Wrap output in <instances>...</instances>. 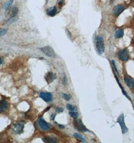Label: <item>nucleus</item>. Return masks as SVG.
<instances>
[{
	"instance_id": "obj_5",
	"label": "nucleus",
	"mask_w": 134,
	"mask_h": 143,
	"mask_svg": "<svg viewBox=\"0 0 134 143\" xmlns=\"http://www.w3.org/2000/svg\"><path fill=\"white\" fill-rule=\"evenodd\" d=\"M119 58L123 61H127L129 58V53L127 49H122L118 53Z\"/></svg>"
},
{
	"instance_id": "obj_30",
	"label": "nucleus",
	"mask_w": 134,
	"mask_h": 143,
	"mask_svg": "<svg viewBox=\"0 0 134 143\" xmlns=\"http://www.w3.org/2000/svg\"><path fill=\"white\" fill-rule=\"evenodd\" d=\"M2 63V58L0 57V65H1Z\"/></svg>"
},
{
	"instance_id": "obj_1",
	"label": "nucleus",
	"mask_w": 134,
	"mask_h": 143,
	"mask_svg": "<svg viewBox=\"0 0 134 143\" xmlns=\"http://www.w3.org/2000/svg\"><path fill=\"white\" fill-rule=\"evenodd\" d=\"M96 48L97 53L99 55L103 53L104 51L105 46L104 40L101 36H97L95 39Z\"/></svg>"
},
{
	"instance_id": "obj_26",
	"label": "nucleus",
	"mask_w": 134,
	"mask_h": 143,
	"mask_svg": "<svg viewBox=\"0 0 134 143\" xmlns=\"http://www.w3.org/2000/svg\"><path fill=\"white\" fill-rule=\"evenodd\" d=\"M67 79L66 77L65 76L64 78V79H63V83H64V84H66L67 83Z\"/></svg>"
},
{
	"instance_id": "obj_15",
	"label": "nucleus",
	"mask_w": 134,
	"mask_h": 143,
	"mask_svg": "<svg viewBox=\"0 0 134 143\" xmlns=\"http://www.w3.org/2000/svg\"><path fill=\"white\" fill-rule=\"evenodd\" d=\"M18 13V9L17 7H14L10 11V15L12 18L15 17Z\"/></svg>"
},
{
	"instance_id": "obj_8",
	"label": "nucleus",
	"mask_w": 134,
	"mask_h": 143,
	"mask_svg": "<svg viewBox=\"0 0 134 143\" xmlns=\"http://www.w3.org/2000/svg\"><path fill=\"white\" fill-rule=\"evenodd\" d=\"M125 10V7L120 5L115 6L113 9V13L115 16H119Z\"/></svg>"
},
{
	"instance_id": "obj_12",
	"label": "nucleus",
	"mask_w": 134,
	"mask_h": 143,
	"mask_svg": "<svg viewBox=\"0 0 134 143\" xmlns=\"http://www.w3.org/2000/svg\"><path fill=\"white\" fill-rule=\"evenodd\" d=\"M125 82L127 86L130 88H133L134 87V80L131 77H127L125 78Z\"/></svg>"
},
{
	"instance_id": "obj_20",
	"label": "nucleus",
	"mask_w": 134,
	"mask_h": 143,
	"mask_svg": "<svg viewBox=\"0 0 134 143\" xmlns=\"http://www.w3.org/2000/svg\"><path fill=\"white\" fill-rule=\"evenodd\" d=\"M67 108L69 110H71V111H75V110H76L77 109V107L76 106H72L70 104H68L67 105Z\"/></svg>"
},
{
	"instance_id": "obj_17",
	"label": "nucleus",
	"mask_w": 134,
	"mask_h": 143,
	"mask_svg": "<svg viewBox=\"0 0 134 143\" xmlns=\"http://www.w3.org/2000/svg\"><path fill=\"white\" fill-rule=\"evenodd\" d=\"M124 30L123 29H119L115 32V36L116 38H119L124 36Z\"/></svg>"
},
{
	"instance_id": "obj_28",
	"label": "nucleus",
	"mask_w": 134,
	"mask_h": 143,
	"mask_svg": "<svg viewBox=\"0 0 134 143\" xmlns=\"http://www.w3.org/2000/svg\"><path fill=\"white\" fill-rule=\"evenodd\" d=\"M55 116H56V115H52V116H51V119L52 120H55Z\"/></svg>"
},
{
	"instance_id": "obj_9",
	"label": "nucleus",
	"mask_w": 134,
	"mask_h": 143,
	"mask_svg": "<svg viewBox=\"0 0 134 143\" xmlns=\"http://www.w3.org/2000/svg\"><path fill=\"white\" fill-rule=\"evenodd\" d=\"M40 97H41L43 100L46 102H50L52 99V95L50 92H42L40 93Z\"/></svg>"
},
{
	"instance_id": "obj_4",
	"label": "nucleus",
	"mask_w": 134,
	"mask_h": 143,
	"mask_svg": "<svg viewBox=\"0 0 134 143\" xmlns=\"http://www.w3.org/2000/svg\"><path fill=\"white\" fill-rule=\"evenodd\" d=\"M74 125L75 127L79 132H85L89 131L87 127L83 124L81 120H76L74 121Z\"/></svg>"
},
{
	"instance_id": "obj_25",
	"label": "nucleus",
	"mask_w": 134,
	"mask_h": 143,
	"mask_svg": "<svg viewBox=\"0 0 134 143\" xmlns=\"http://www.w3.org/2000/svg\"><path fill=\"white\" fill-rule=\"evenodd\" d=\"M112 63H113V66H114V68H115V71L117 72V73L118 74V72L117 70V68H116V66H115V62L114 60H113V61H112Z\"/></svg>"
},
{
	"instance_id": "obj_2",
	"label": "nucleus",
	"mask_w": 134,
	"mask_h": 143,
	"mask_svg": "<svg viewBox=\"0 0 134 143\" xmlns=\"http://www.w3.org/2000/svg\"><path fill=\"white\" fill-rule=\"evenodd\" d=\"M117 122L119 124L121 127V130L122 134H125L126 133H127L128 129L127 127V126L125 125V120H124V115L123 113L121 114L117 118Z\"/></svg>"
},
{
	"instance_id": "obj_18",
	"label": "nucleus",
	"mask_w": 134,
	"mask_h": 143,
	"mask_svg": "<svg viewBox=\"0 0 134 143\" xmlns=\"http://www.w3.org/2000/svg\"><path fill=\"white\" fill-rule=\"evenodd\" d=\"M73 136H74V137H75L77 139H78L81 140V141H82V142H86V141H85V139L83 138V137L81 136L80 134H79L75 133V134H74L73 135Z\"/></svg>"
},
{
	"instance_id": "obj_22",
	"label": "nucleus",
	"mask_w": 134,
	"mask_h": 143,
	"mask_svg": "<svg viewBox=\"0 0 134 143\" xmlns=\"http://www.w3.org/2000/svg\"><path fill=\"white\" fill-rule=\"evenodd\" d=\"M7 32V30L4 29H0V37L5 35Z\"/></svg>"
},
{
	"instance_id": "obj_29",
	"label": "nucleus",
	"mask_w": 134,
	"mask_h": 143,
	"mask_svg": "<svg viewBox=\"0 0 134 143\" xmlns=\"http://www.w3.org/2000/svg\"><path fill=\"white\" fill-rule=\"evenodd\" d=\"M58 127L60 128H64L65 127L64 125H58Z\"/></svg>"
},
{
	"instance_id": "obj_24",
	"label": "nucleus",
	"mask_w": 134,
	"mask_h": 143,
	"mask_svg": "<svg viewBox=\"0 0 134 143\" xmlns=\"http://www.w3.org/2000/svg\"><path fill=\"white\" fill-rule=\"evenodd\" d=\"M56 110H57V111L58 112H63V111H64V109H63V108H62L58 107V108H57Z\"/></svg>"
},
{
	"instance_id": "obj_6",
	"label": "nucleus",
	"mask_w": 134,
	"mask_h": 143,
	"mask_svg": "<svg viewBox=\"0 0 134 143\" xmlns=\"http://www.w3.org/2000/svg\"><path fill=\"white\" fill-rule=\"evenodd\" d=\"M24 126V123H23V122L21 121L16 123L13 126V129L16 133L20 134L23 132Z\"/></svg>"
},
{
	"instance_id": "obj_19",
	"label": "nucleus",
	"mask_w": 134,
	"mask_h": 143,
	"mask_svg": "<svg viewBox=\"0 0 134 143\" xmlns=\"http://www.w3.org/2000/svg\"><path fill=\"white\" fill-rule=\"evenodd\" d=\"M69 115L72 118H73L74 119H76L79 117V114L76 112H74V111L69 112Z\"/></svg>"
},
{
	"instance_id": "obj_11",
	"label": "nucleus",
	"mask_w": 134,
	"mask_h": 143,
	"mask_svg": "<svg viewBox=\"0 0 134 143\" xmlns=\"http://www.w3.org/2000/svg\"><path fill=\"white\" fill-rule=\"evenodd\" d=\"M57 12V9L56 7H51L47 9L46 14L48 16L50 17H54Z\"/></svg>"
},
{
	"instance_id": "obj_13",
	"label": "nucleus",
	"mask_w": 134,
	"mask_h": 143,
	"mask_svg": "<svg viewBox=\"0 0 134 143\" xmlns=\"http://www.w3.org/2000/svg\"><path fill=\"white\" fill-rule=\"evenodd\" d=\"M43 141L45 143H54L57 142V140L55 137H46L43 139Z\"/></svg>"
},
{
	"instance_id": "obj_27",
	"label": "nucleus",
	"mask_w": 134,
	"mask_h": 143,
	"mask_svg": "<svg viewBox=\"0 0 134 143\" xmlns=\"http://www.w3.org/2000/svg\"><path fill=\"white\" fill-rule=\"evenodd\" d=\"M63 0H60V1H59V3H58V5L59 6H62V5H63Z\"/></svg>"
},
{
	"instance_id": "obj_23",
	"label": "nucleus",
	"mask_w": 134,
	"mask_h": 143,
	"mask_svg": "<svg viewBox=\"0 0 134 143\" xmlns=\"http://www.w3.org/2000/svg\"><path fill=\"white\" fill-rule=\"evenodd\" d=\"M66 33L67 36L68 37V38H69L70 39H71L72 36V35H71L70 32L69 31V30H68V29H66Z\"/></svg>"
},
{
	"instance_id": "obj_21",
	"label": "nucleus",
	"mask_w": 134,
	"mask_h": 143,
	"mask_svg": "<svg viewBox=\"0 0 134 143\" xmlns=\"http://www.w3.org/2000/svg\"><path fill=\"white\" fill-rule=\"evenodd\" d=\"M63 97L67 101H69L71 99V96L66 93H63L62 94Z\"/></svg>"
},
{
	"instance_id": "obj_3",
	"label": "nucleus",
	"mask_w": 134,
	"mask_h": 143,
	"mask_svg": "<svg viewBox=\"0 0 134 143\" xmlns=\"http://www.w3.org/2000/svg\"><path fill=\"white\" fill-rule=\"evenodd\" d=\"M40 50L45 54L46 55L50 57L55 58L56 56V54L55 53L54 49L50 46H46L44 47L40 48Z\"/></svg>"
},
{
	"instance_id": "obj_16",
	"label": "nucleus",
	"mask_w": 134,
	"mask_h": 143,
	"mask_svg": "<svg viewBox=\"0 0 134 143\" xmlns=\"http://www.w3.org/2000/svg\"><path fill=\"white\" fill-rule=\"evenodd\" d=\"M13 0H10L8 2H6L4 5H3V9L5 10H8L9 9L11 6H12V4H13Z\"/></svg>"
},
{
	"instance_id": "obj_14",
	"label": "nucleus",
	"mask_w": 134,
	"mask_h": 143,
	"mask_svg": "<svg viewBox=\"0 0 134 143\" xmlns=\"http://www.w3.org/2000/svg\"><path fill=\"white\" fill-rule=\"evenodd\" d=\"M8 107L7 103L4 101L2 100L0 101V112H2L5 111Z\"/></svg>"
},
{
	"instance_id": "obj_10",
	"label": "nucleus",
	"mask_w": 134,
	"mask_h": 143,
	"mask_svg": "<svg viewBox=\"0 0 134 143\" xmlns=\"http://www.w3.org/2000/svg\"><path fill=\"white\" fill-rule=\"evenodd\" d=\"M38 124L41 128L44 131H48L50 130V127L47 123L42 119L40 118L38 121Z\"/></svg>"
},
{
	"instance_id": "obj_7",
	"label": "nucleus",
	"mask_w": 134,
	"mask_h": 143,
	"mask_svg": "<svg viewBox=\"0 0 134 143\" xmlns=\"http://www.w3.org/2000/svg\"><path fill=\"white\" fill-rule=\"evenodd\" d=\"M46 82L49 84L52 83L56 78V75L53 72H48L44 76Z\"/></svg>"
}]
</instances>
